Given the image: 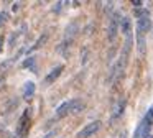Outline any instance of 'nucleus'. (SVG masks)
<instances>
[{
    "label": "nucleus",
    "instance_id": "1",
    "mask_svg": "<svg viewBox=\"0 0 153 138\" xmlns=\"http://www.w3.org/2000/svg\"><path fill=\"white\" fill-rule=\"evenodd\" d=\"M153 125V108H150L148 114L145 115V118L142 120V123L138 125L135 131V138H148V131Z\"/></svg>",
    "mask_w": 153,
    "mask_h": 138
},
{
    "label": "nucleus",
    "instance_id": "2",
    "mask_svg": "<svg viewBox=\"0 0 153 138\" xmlns=\"http://www.w3.org/2000/svg\"><path fill=\"white\" fill-rule=\"evenodd\" d=\"M99 128H100V122L96 120V122H92V123L86 125V127H84L82 130L76 135V138H89V137H92L94 133H97Z\"/></svg>",
    "mask_w": 153,
    "mask_h": 138
},
{
    "label": "nucleus",
    "instance_id": "3",
    "mask_svg": "<svg viewBox=\"0 0 153 138\" xmlns=\"http://www.w3.org/2000/svg\"><path fill=\"white\" fill-rule=\"evenodd\" d=\"M122 20H119V13H114L112 18H110V23H109V39L114 41L117 36V31H119V25Z\"/></svg>",
    "mask_w": 153,
    "mask_h": 138
},
{
    "label": "nucleus",
    "instance_id": "4",
    "mask_svg": "<svg viewBox=\"0 0 153 138\" xmlns=\"http://www.w3.org/2000/svg\"><path fill=\"white\" fill-rule=\"evenodd\" d=\"M28 115H30V112L28 110H25L23 112V115L20 117V120H18V125H17V137H20V135H23L25 131H27V128H28Z\"/></svg>",
    "mask_w": 153,
    "mask_h": 138
},
{
    "label": "nucleus",
    "instance_id": "5",
    "mask_svg": "<svg viewBox=\"0 0 153 138\" xmlns=\"http://www.w3.org/2000/svg\"><path fill=\"white\" fill-rule=\"evenodd\" d=\"M35 89H36L35 82H31V81L25 82V85H23V99H25V100H30V99L33 97V95H35Z\"/></svg>",
    "mask_w": 153,
    "mask_h": 138
},
{
    "label": "nucleus",
    "instance_id": "6",
    "mask_svg": "<svg viewBox=\"0 0 153 138\" xmlns=\"http://www.w3.org/2000/svg\"><path fill=\"white\" fill-rule=\"evenodd\" d=\"M120 28H122V33H123V36H125V39L133 38L132 36V23H130L128 18H122V22H120Z\"/></svg>",
    "mask_w": 153,
    "mask_h": 138
},
{
    "label": "nucleus",
    "instance_id": "7",
    "mask_svg": "<svg viewBox=\"0 0 153 138\" xmlns=\"http://www.w3.org/2000/svg\"><path fill=\"white\" fill-rule=\"evenodd\" d=\"M137 48L140 54H145V31L137 28Z\"/></svg>",
    "mask_w": 153,
    "mask_h": 138
},
{
    "label": "nucleus",
    "instance_id": "8",
    "mask_svg": "<svg viewBox=\"0 0 153 138\" xmlns=\"http://www.w3.org/2000/svg\"><path fill=\"white\" fill-rule=\"evenodd\" d=\"M61 72H63V66H56V68H54L53 71H51L50 74L46 76V77H45V82H46V84L54 82V81H56V79L61 76Z\"/></svg>",
    "mask_w": 153,
    "mask_h": 138
},
{
    "label": "nucleus",
    "instance_id": "9",
    "mask_svg": "<svg viewBox=\"0 0 153 138\" xmlns=\"http://www.w3.org/2000/svg\"><path fill=\"white\" fill-rule=\"evenodd\" d=\"M46 38H48V35H41L40 38H38V41L35 43L33 46H31V49H30V51H28V54H30L31 51H35V49H38V48H40L41 45H45V41H46Z\"/></svg>",
    "mask_w": 153,
    "mask_h": 138
},
{
    "label": "nucleus",
    "instance_id": "10",
    "mask_svg": "<svg viewBox=\"0 0 153 138\" xmlns=\"http://www.w3.org/2000/svg\"><path fill=\"white\" fill-rule=\"evenodd\" d=\"M35 64V58H28V59H25L23 62H22V68H28V66H33Z\"/></svg>",
    "mask_w": 153,
    "mask_h": 138
},
{
    "label": "nucleus",
    "instance_id": "11",
    "mask_svg": "<svg viewBox=\"0 0 153 138\" xmlns=\"http://www.w3.org/2000/svg\"><path fill=\"white\" fill-rule=\"evenodd\" d=\"M56 133H58L56 130H51V131H48V133L45 135V137H41V138H53V137H54V135H56Z\"/></svg>",
    "mask_w": 153,
    "mask_h": 138
},
{
    "label": "nucleus",
    "instance_id": "12",
    "mask_svg": "<svg viewBox=\"0 0 153 138\" xmlns=\"http://www.w3.org/2000/svg\"><path fill=\"white\" fill-rule=\"evenodd\" d=\"M5 20H7V13H5V12H0V23L5 22Z\"/></svg>",
    "mask_w": 153,
    "mask_h": 138
},
{
    "label": "nucleus",
    "instance_id": "13",
    "mask_svg": "<svg viewBox=\"0 0 153 138\" xmlns=\"http://www.w3.org/2000/svg\"><path fill=\"white\" fill-rule=\"evenodd\" d=\"M133 7H140V5H142V0H133Z\"/></svg>",
    "mask_w": 153,
    "mask_h": 138
},
{
    "label": "nucleus",
    "instance_id": "14",
    "mask_svg": "<svg viewBox=\"0 0 153 138\" xmlns=\"http://www.w3.org/2000/svg\"><path fill=\"white\" fill-rule=\"evenodd\" d=\"M2 41H4V36H0V51H2Z\"/></svg>",
    "mask_w": 153,
    "mask_h": 138
},
{
    "label": "nucleus",
    "instance_id": "15",
    "mask_svg": "<svg viewBox=\"0 0 153 138\" xmlns=\"http://www.w3.org/2000/svg\"><path fill=\"white\" fill-rule=\"evenodd\" d=\"M150 138H153V135H152V137H150Z\"/></svg>",
    "mask_w": 153,
    "mask_h": 138
}]
</instances>
